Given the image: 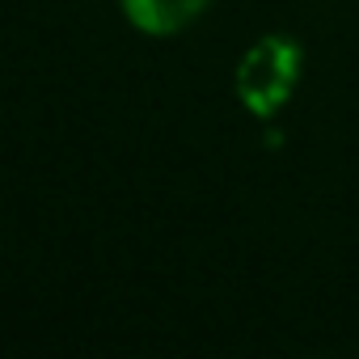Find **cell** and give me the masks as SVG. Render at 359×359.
<instances>
[{"label":"cell","mask_w":359,"mask_h":359,"mask_svg":"<svg viewBox=\"0 0 359 359\" xmlns=\"http://www.w3.org/2000/svg\"><path fill=\"white\" fill-rule=\"evenodd\" d=\"M296 72H300L296 43H287V39H262L241 60V68H237V93H241V102L258 118H271L287 102V93L296 85Z\"/></svg>","instance_id":"cell-1"},{"label":"cell","mask_w":359,"mask_h":359,"mask_svg":"<svg viewBox=\"0 0 359 359\" xmlns=\"http://www.w3.org/2000/svg\"><path fill=\"white\" fill-rule=\"evenodd\" d=\"M127 5V18L148 30V34H173V30H182L208 0H123Z\"/></svg>","instance_id":"cell-2"}]
</instances>
